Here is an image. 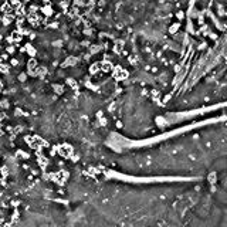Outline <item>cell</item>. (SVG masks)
Instances as JSON below:
<instances>
[{
    "mask_svg": "<svg viewBox=\"0 0 227 227\" xmlns=\"http://www.w3.org/2000/svg\"><path fill=\"white\" fill-rule=\"evenodd\" d=\"M58 153L64 158H68L71 153H73V148L71 146H67V145H63L61 148H58Z\"/></svg>",
    "mask_w": 227,
    "mask_h": 227,
    "instance_id": "1",
    "label": "cell"
},
{
    "mask_svg": "<svg viewBox=\"0 0 227 227\" xmlns=\"http://www.w3.org/2000/svg\"><path fill=\"white\" fill-rule=\"evenodd\" d=\"M18 79H20V81H26V74H20L18 75Z\"/></svg>",
    "mask_w": 227,
    "mask_h": 227,
    "instance_id": "6",
    "label": "cell"
},
{
    "mask_svg": "<svg viewBox=\"0 0 227 227\" xmlns=\"http://www.w3.org/2000/svg\"><path fill=\"white\" fill-rule=\"evenodd\" d=\"M98 67H100V64H94V65L91 67V73H95V71H98Z\"/></svg>",
    "mask_w": 227,
    "mask_h": 227,
    "instance_id": "5",
    "label": "cell"
},
{
    "mask_svg": "<svg viewBox=\"0 0 227 227\" xmlns=\"http://www.w3.org/2000/svg\"><path fill=\"white\" fill-rule=\"evenodd\" d=\"M54 89H55L57 94H61L63 92V87L61 85H54Z\"/></svg>",
    "mask_w": 227,
    "mask_h": 227,
    "instance_id": "4",
    "label": "cell"
},
{
    "mask_svg": "<svg viewBox=\"0 0 227 227\" xmlns=\"http://www.w3.org/2000/svg\"><path fill=\"white\" fill-rule=\"evenodd\" d=\"M74 63H75V58L70 57V58H67V60H65V64H64V65H74Z\"/></svg>",
    "mask_w": 227,
    "mask_h": 227,
    "instance_id": "2",
    "label": "cell"
},
{
    "mask_svg": "<svg viewBox=\"0 0 227 227\" xmlns=\"http://www.w3.org/2000/svg\"><path fill=\"white\" fill-rule=\"evenodd\" d=\"M68 84H70L71 85V88H74V89H77V84H75V81H74V79L73 78H70V79H68Z\"/></svg>",
    "mask_w": 227,
    "mask_h": 227,
    "instance_id": "3",
    "label": "cell"
}]
</instances>
